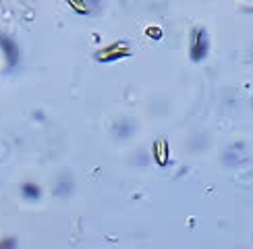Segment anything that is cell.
<instances>
[{
  "label": "cell",
  "mask_w": 253,
  "mask_h": 249,
  "mask_svg": "<svg viewBox=\"0 0 253 249\" xmlns=\"http://www.w3.org/2000/svg\"><path fill=\"white\" fill-rule=\"evenodd\" d=\"M23 195L27 197V200H38V197H40V189H38L34 183H27V185H23Z\"/></svg>",
  "instance_id": "cell-1"
},
{
  "label": "cell",
  "mask_w": 253,
  "mask_h": 249,
  "mask_svg": "<svg viewBox=\"0 0 253 249\" xmlns=\"http://www.w3.org/2000/svg\"><path fill=\"white\" fill-rule=\"evenodd\" d=\"M0 249H15V241L13 239H2L0 241Z\"/></svg>",
  "instance_id": "cell-2"
}]
</instances>
